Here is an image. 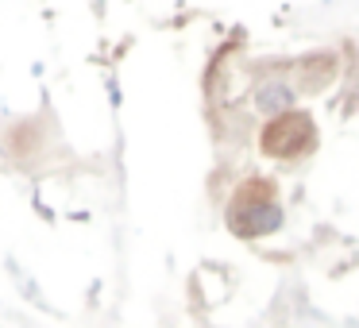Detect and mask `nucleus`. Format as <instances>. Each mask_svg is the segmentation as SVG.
I'll list each match as a JSON object with an SVG mask.
<instances>
[{"mask_svg":"<svg viewBox=\"0 0 359 328\" xmlns=\"http://www.w3.org/2000/svg\"><path fill=\"white\" fill-rule=\"evenodd\" d=\"M282 224V205H278V189L266 178H248L236 189L232 205H228V228L240 240H255L266 235Z\"/></svg>","mask_w":359,"mask_h":328,"instance_id":"f257e3e1","label":"nucleus"},{"mask_svg":"<svg viewBox=\"0 0 359 328\" xmlns=\"http://www.w3.org/2000/svg\"><path fill=\"white\" fill-rule=\"evenodd\" d=\"M317 132H313V120L305 112H286V116H274L263 128V151L271 158H302L313 151Z\"/></svg>","mask_w":359,"mask_h":328,"instance_id":"f03ea898","label":"nucleus"}]
</instances>
